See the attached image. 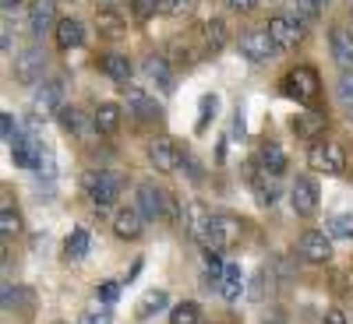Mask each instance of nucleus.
Listing matches in <instances>:
<instances>
[{
	"label": "nucleus",
	"mask_w": 353,
	"mask_h": 324,
	"mask_svg": "<svg viewBox=\"0 0 353 324\" xmlns=\"http://www.w3.org/2000/svg\"><path fill=\"white\" fill-rule=\"evenodd\" d=\"M321 4H325V0H297V14L304 21H314L321 14Z\"/></svg>",
	"instance_id": "39"
},
{
	"label": "nucleus",
	"mask_w": 353,
	"mask_h": 324,
	"mask_svg": "<svg viewBox=\"0 0 353 324\" xmlns=\"http://www.w3.org/2000/svg\"><path fill=\"white\" fill-rule=\"evenodd\" d=\"M53 36H57V46H61V50H78L85 43V25L78 18H61Z\"/></svg>",
	"instance_id": "22"
},
{
	"label": "nucleus",
	"mask_w": 353,
	"mask_h": 324,
	"mask_svg": "<svg viewBox=\"0 0 353 324\" xmlns=\"http://www.w3.org/2000/svg\"><path fill=\"white\" fill-rule=\"evenodd\" d=\"M166 303H170V296L163 289H149L141 296V303H138V321H149L152 314H159V310H166Z\"/></svg>",
	"instance_id": "29"
},
{
	"label": "nucleus",
	"mask_w": 353,
	"mask_h": 324,
	"mask_svg": "<svg viewBox=\"0 0 353 324\" xmlns=\"http://www.w3.org/2000/svg\"><path fill=\"white\" fill-rule=\"evenodd\" d=\"M297 254L307 264H329L332 261V237L321 233V229H307V233H301V240H297Z\"/></svg>",
	"instance_id": "4"
},
{
	"label": "nucleus",
	"mask_w": 353,
	"mask_h": 324,
	"mask_svg": "<svg viewBox=\"0 0 353 324\" xmlns=\"http://www.w3.org/2000/svg\"><path fill=\"white\" fill-rule=\"evenodd\" d=\"M350 166H353V155H350Z\"/></svg>",
	"instance_id": "50"
},
{
	"label": "nucleus",
	"mask_w": 353,
	"mask_h": 324,
	"mask_svg": "<svg viewBox=\"0 0 353 324\" xmlns=\"http://www.w3.org/2000/svg\"><path fill=\"white\" fill-rule=\"evenodd\" d=\"M265 272H269V282H279V285H290V279H293V268L286 257H272Z\"/></svg>",
	"instance_id": "35"
},
{
	"label": "nucleus",
	"mask_w": 353,
	"mask_h": 324,
	"mask_svg": "<svg viewBox=\"0 0 353 324\" xmlns=\"http://www.w3.org/2000/svg\"><path fill=\"white\" fill-rule=\"evenodd\" d=\"M145 74L156 81V88H163V92H173V71H170L166 56H149V61H145Z\"/></svg>",
	"instance_id": "26"
},
{
	"label": "nucleus",
	"mask_w": 353,
	"mask_h": 324,
	"mask_svg": "<svg viewBox=\"0 0 353 324\" xmlns=\"http://www.w3.org/2000/svg\"><path fill=\"white\" fill-rule=\"evenodd\" d=\"M61 99H64V85L61 81H46L43 88H39V92H36V99H32V109L39 113V120H46V116L50 113H61L64 106H61Z\"/></svg>",
	"instance_id": "15"
},
{
	"label": "nucleus",
	"mask_w": 353,
	"mask_h": 324,
	"mask_svg": "<svg viewBox=\"0 0 353 324\" xmlns=\"http://www.w3.org/2000/svg\"><path fill=\"white\" fill-rule=\"evenodd\" d=\"M113 233L121 240H138L141 237V233H145V215L138 212V204H134V208H121L113 215Z\"/></svg>",
	"instance_id": "17"
},
{
	"label": "nucleus",
	"mask_w": 353,
	"mask_h": 324,
	"mask_svg": "<svg viewBox=\"0 0 353 324\" xmlns=\"http://www.w3.org/2000/svg\"><path fill=\"white\" fill-rule=\"evenodd\" d=\"M248 184L258 197L261 208H272V204L279 201V176L269 173V169H248Z\"/></svg>",
	"instance_id": "12"
},
{
	"label": "nucleus",
	"mask_w": 353,
	"mask_h": 324,
	"mask_svg": "<svg viewBox=\"0 0 353 324\" xmlns=\"http://www.w3.org/2000/svg\"><path fill=\"white\" fill-rule=\"evenodd\" d=\"M121 116H124V109L117 106V102H99L96 113H92V127H96V134H103V138L117 134V131H121Z\"/></svg>",
	"instance_id": "19"
},
{
	"label": "nucleus",
	"mask_w": 353,
	"mask_h": 324,
	"mask_svg": "<svg viewBox=\"0 0 353 324\" xmlns=\"http://www.w3.org/2000/svg\"><path fill=\"white\" fill-rule=\"evenodd\" d=\"M78 324H113V314L110 310H92V314H85Z\"/></svg>",
	"instance_id": "43"
},
{
	"label": "nucleus",
	"mask_w": 353,
	"mask_h": 324,
	"mask_svg": "<svg viewBox=\"0 0 353 324\" xmlns=\"http://www.w3.org/2000/svg\"><path fill=\"white\" fill-rule=\"evenodd\" d=\"M325 233H329L332 240H353V215H350V212L332 215V219L325 222Z\"/></svg>",
	"instance_id": "32"
},
{
	"label": "nucleus",
	"mask_w": 353,
	"mask_h": 324,
	"mask_svg": "<svg viewBox=\"0 0 353 324\" xmlns=\"http://www.w3.org/2000/svg\"><path fill=\"white\" fill-rule=\"evenodd\" d=\"M138 212L145 215V222H159V219H166V208H170V194L163 191V187H156L152 180H145V184H138Z\"/></svg>",
	"instance_id": "5"
},
{
	"label": "nucleus",
	"mask_w": 353,
	"mask_h": 324,
	"mask_svg": "<svg viewBox=\"0 0 353 324\" xmlns=\"http://www.w3.org/2000/svg\"><path fill=\"white\" fill-rule=\"evenodd\" d=\"M170 324H201V307L194 300H184L170 310Z\"/></svg>",
	"instance_id": "31"
},
{
	"label": "nucleus",
	"mask_w": 353,
	"mask_h": 324,
	"mask_svg": "<svg viewBox=\"0 0 353 324\" xmlns=\"http://www.w3.org/2000/svg\"><path fill=\"white\" fill-rule=\"evenodd\" d=\"M307 166L314 173H325V176H343L346 173V152L343 144L336 141H311V152H307Z\"/></svg>",
	"instance_id": "2"
},
{
	"label": "nucleus",
	"mask_w": 353,
	"mask_h": 324,
	"mask_svg": "<svg viewBox=\"0 0 353 324\" xmlns=\"http://www.w3.org/2000/svg\"><path fill=\"white\" fill-rule=\"evenodd\" d=\"M85 197L92 201V208L106 212L121 201V176L110 173V169H92L85 173Z\"/></svg>",
	"instance_id": "1"
},
{
	"label": "nucleus",
	"mask_w": 353,
	"mask_h": 324,
	"mask_svg": "<svg viewBox=\"0 0 353 324\" xmlns=\"http://www.w3.org/2000/svg\"><path fill=\"white\" fill-rule=\"evenodd\" d=\"M321 324H346V314L343 310H329L325 317H321Z\"/></svg>",
	"instance_id": "47"
},
{
	"label": "nucleus",
	"mask_w": 353,
	"mask_h": 324,
	"mask_svg": "<svg viewBox=\"0 0 353 324\" xmlns=\"http://www.w3.org/2000/svg\"><path fill=\"white\" fill-rule=\"evenodd\" d=\"M241 53L248 56L251 64H265V61H272V56L279 53V46L272 43L269 28H251V32L241 36Z\"/></svg>",
	"instance_id": "8"
},
{
	"label": "nucleus",
	"mask_w": 353,
	"mask_h": 324,
	"mask_svg": "<svg viewBox=\"0 0 353 324\" xmlns=\"http://www.w3.org/2000/svg\"><path fill=\"white\" fill-rule=\"evenodd\" d=\"M18 303V285H11V282H4V310H11Z\"/></svg>",
	"instance_id": "46"
},
{
	"label": "nucleus",
	"mask_w": 353,
	"mask_h": 324,
	"mask_svg": "<svg viewBox=\"0 0 353 324\" xmlns=\"http://www.w3.org/2000/svg\"><path fill=\"white\" fill-rule=\"evenodd\" d=\"M336 96H339V102L353 113V67L343 71V78H339V85H336Z\"/></svg>",
	"instance_id": "36"
},
{
	"label": "nucleus",
	"mask_w": 353,
	"mask_h": 324,
	"mask_svg": "<svg viewBox=\"0 0 353 324\" xmlns=\"http://www.w3.org/2000/svg\"><path fill=\"white\" fill-rule=\"evenodd\" d=\"M21 4V0H0V8H4V11H14Z\"/></svg>",
	"instance_id": "49"
},
{
	"label": "nucleus",
	"mask_w": 353,
	"mask_h": 324,
	"mask_svg": "<svg viewBox=\"0 0 353 324\" xmlns=\"http://www.w3.org/2000/svg\"><path fill=\"white\" fill-rule=\"evenodd\" d=\"M201 39H205V50H209V53H219V50L230 43L226 21H223V18H209V21L201 25Z\"/></svg>",
	"instance_id": "23"
},
{
	"label": "nucleus",
	"mask_w": 353,
	"mask_h": 324,
	"mask_svg": "<svg viewBox=\"0 0 353 324\" xmlns=\"http://www.w3.org/2000/svg\"><path fill=\"white\" fill-rule=\"evenodd\" d=\"M43 71H46V53L39 50V46H28V50H21L18 53V61H14V74H18V81H39L43 78Z\"/></svg>",
	"instance_id": "14"
},
{
	"label": "nucleus",
	"mask_w": 353,
	"mask_h": 324,
	"mask_svg": "<svg viewBox=\"0 0 353 324\" xmlns=\"http://www.w3.org/2000/svg\"><path fill=\"white\" fill-rule=\"evenodd\" d=\"M269 36L279 50H293L304 39V18L301 14H276L269 18Z\"/></svg>",
	"instance_id": "6"
},
{
	"label": "nucleus",
	"mask_w": 353,
	"mask_h": 324,
	"mask_svg": "<svg viewBox=\"0 0 353 324\" xmlns=\"http://www.w3.org/2000/svg\"><path fill=\"white\" fill-rule=\"evenodd\" d=\"M149 162L159 169V173H176L184 162V152L176 149L173 138H152L149 141Z\"/></svg>",
	"instance_id": "11"
},
{
	"label": "nucleus",
	"mask_w": 353,
	"mask_h": 324,
	"mask_svg": "<svg viewBox=\"0 0 353 324\" xmlns=\"http://www.w3.org/2000/svg\"><path fill=\"white\" fill-rule=\"evenodd\" d=\"M258 162H261V169H269V173L283 176V173H286V152H283V144L265 141L261 149H258Z\"/></svg>",
	"instance_id": "25"
},
{
	"label": "nucleus",
	"mask_w": 353,
	"mask_h": 324,
	"mask_svg": "<svg viewBox=\"0 0 353 324\" xmlns=\"http://www.w3.org/2000/svg\"><path fill=\"white\" fill-rule=\"evenodd\" d=\"M0 134H4V141H8V144L21 134V131H18V120H14L11 113H0Z\"/></svg>",
	"instance_id": "41"
},
{
	"label": "nucleus",
	"mask_w": 353,
	"mask_h": 324,
	"mask_svg": "<svg viewBox=\"0 0 353 324\" xmlns=\"http://www.w3.org/2000/svg\"><path fill=\"white\" fill-rule=\"evenodd\" d=\"M43 144L36 141V138H28V134H18L14 141H11V159H14V166H21V169H43Z\"/></svg>",
	"instance_id": "13"
},
{
	"label": "nucleus",
	"mask_w": 353,
	"mask_h": 324,
	"mask_svg": "<svg viewBox=\"0 0 353 324\" xmlns=\"http://www.w3.org/2000/svg\"><path fill=\"white\" fill-rule=\"evenodd\" d=\"M209 222H212V212L205 208L201 201H188L184 204V219H181V226H184V233L191 240H201V233L209 229Z\"/></svg>",
	"instance_id": "16"
},
{
	"label": "nucleus",
	"mask_w": 353,
	"mask_h": 324,
	"mask_svg": "<svg viewBox=\"0 0 353 324\" xmlns=\"http://www.w3.org/2000/svg\"><path fill=\"white\" fill-rule=\"evenodd\" d=\"M293 134L304 138V141H321L325 138V127H329V116H321V113H301V116H293Z\"/></svg>",
	"instance_id": "18"
},
{
	"label": "nucleus",
	"mask_w": 353,
	"mask_h": 324,
	"mask_svg": "<svg viewBox=\"0 0 353 324\" xmlns=\"http://www.w3.org/2000/svg\"><path fill=\"white\" fill-rule=\"evenodd\" d=\"M124 99H128V113L134 116L138 124H152V120H163V106L145 92V88H124Z\"/></svg>",
	"instance_id": "10"
},
{
	"label": "nucleus",
	"mask_w": 353,
	"mask_h": 324,
	"mask_svg": "<svg viewBox=\"0 0 353 324\" xmlns=\"http://www.w3.org/2000/svg\"><path fill=\"white\" fill-rule=\"evenodd\" d=\"M216 106H219V99H216V96H205V99H201V120H198V131L209 127V120L216 116Z\"/></svg>",
	"instance_id": "40"
},
{
	"label": "nucleus",
	"mask_w": 353,
	"mask_h": 324,
	"mask_svg": "<svg viewBox=\"0 0 353 324\" xmlns=\"http://www.w3.org/2000/svg\"><path fill=\"white\" fill-rule=\"evenodd\" d=\"M50 25H57V0H32V8H28V28L36 36H43V32H50Z\"/></svg>",
	"instance_id": "20"
},
{
	"label": "nucleus",
	"mask_w": 353,
	"mask_h": 324,
	"mask_svg": "<svg viewBox=\"0 0 353 324\" xmlns=\"http://www.w3.org/2000/svg\"><path fill=\"white\" fill-rule=\"evenodd\" d=\"M99 67H103L117 85H128V81H131V74H134V64L128 61L124 53H106L103 61H99Z\"/></svg>",
	"instance_id": "24"
},
{
	"label": "nucleus",
	"mask_w": 353,
	"mask_h": 324,
	"mask_svg": "<svg viewBox=\"0 0 353 324\" xmlns=\"http://www.w3.org/2000/svg\"><path fill=\"white\" fill-rule=\"evenodd\" d=\"M156 8H159V0H134V14L138 18H149Z\"/></svg>",
	"instance_id": "45"
},
{
	"label": "nucleus",
	"mask_w": 353,
	"mask_h": 324,
	"mask_svg": "<svg viewBox=\"0 0 353 324\" xmlns=\"http://www.w3.org/2000/svg\"><path fill=\"white\" fill-rule=\"evenodd\" d=\"M194 8H198V0H159V11L166 18H188L194 14Z\"/></svg>",
	"instance_id": "34"
},
{
	"label": "nucleus",
	"mask_w": 353,
	"mask_h": 324,
	"mask_svg": "<svg viewBox=\"0 0 353 324\" xmlns=\"http://www.w3.org/2000/svg\"><path fill=\"white\" fill-rule=\"evenodd\" d=\"M237 237H241V222H237V219H233V215H212L209 229L201 233L198 244H201L205 250H219V254H223Z\"/></svg>",
	"instance_id": "3"
},
{
	"label": "nucleus",
	"mask_w": 353,
	"mask_h": 324,
	"mask_svg": "<svg viewBox=\"0 0 353 324\" xmlns=\"http://www.w3.org/2000/svg\"><path fill=\"white\" fill-rule=\"evenodd\" d=\"M96 25H99V32H103V36H113V39L128 32V21L117 14L113 8H99V11H96Z\"/></svg>",
	"instance_id": "28"
},
{
	"label": "nucleus",
	"mask_w": 353,
	"mask_h": 324,
	"mask_svg": "<svg viewBox=\"0 0 353 324\" xmlns=\"http://www.w3.org/2000/svg\"><path fill=\"white\" fill-rule=\"evenodd\" d=\"M0 46H4V53H11V25H4V36H0Z\"/></svg>",
	"instance_id": "48"
},
{
	"label": "nucleus",
	"mask_w": 353,
	"mask_h": 324,
	"mask_svg": "<svg viewBox=\"0 0 353 324\" xmlns=\"http://www.w3.org/2000/svg\"><path fill=\"white\" fill-rule=\"evenodd\" d=\"M96 296H99L103 303H117V296H121V282H113V279L99 282V285H96Z\"/></svg>",
	"instance_id": "37"
},
{
	"label": "nucleus",
	"mask_w": 353,
	"mask_h": 324,
	"mask_svg": "<svg viewBox=\"0 0 353 324\" xmlns=\"http://www.w3.org/2000/svg\"><path fill=\"white\" fill-rule=\"evenodd\" d=\"M241 292H244V279H241V268L237 264H226V272H223V282H219V296L226 303H237L241 300Z\"/></svg>",
	"instance_id": "27"
},
{
	"label": "nucleus",
	"mask_w": 353,
	"mask_h": 324,
	"mask_svg": "<svg viewBox=\"0 0 353 324\" xmlns=\"http://www.w3.org/2000/svg\"><path fill=\"white\" fill-rule=\"evenodd\" d=\"M283 96H290V99H297V102H311L314 96H318V74L311 71V67H293L286 78H283Z\"/></svg>",
	"instance_id": "7"
},
{
	"label": "nucleus",
	"mask_w": 353,
	"mask_h": 324,
	"mask_svg": "<svg viewBox=\"0 0 353 324\" xmlns=\"http://www.w3.org/2000/svg\"><path fill=\"white\" fill-rule=\"evenodd\" d=\"M318 201H321L318 184L311 180V176H297V184L290 187V208H293V215L311 219L318 212Z\"/></svg>",
	"instance_id": "9"
},
{
	"label": "nucleus",
	"mask_w": 353,
	"mask_h": 324,
	"mask_svg": "<svg viewBox=\"0 0 353 324\" xmlns=\"http://www.w3.org/2000/svg\"><path fill=\"white\" fill-rule=\"evenodd\" d=\"M181 169H184V173L191 176V180H194V184L201 180V166H198V162H194V159H191L188 152H184V162H181Z\"/></svg>",
	"instance_id": "44"
},
{
	"label": "nucleus",
	"mask_w": 353,
	"mask_h": 324,
	"mask_svg": "<svg viewBox=\"0 0 353 324\" xmlns=\"http://www.w3.org/2000/svg\"><path fill=\"white\" fill-rule=\"evenodd\" d=\"M223 4H226L230 11H237V14H251V11L258 8V0H223Z\"/></svg>",
	"instance_id": "42"
},
{
	"label": "nucleus",
	"mask_w": 353,
	"mask_h": 324,
	"mask_svg": "<svg viewBox=\"0 0 353 324\" xmlns=\"http://www.w3.org/2000/svg\"><path fill=\"white\" fill-rule=\"evenodd\" d=\"M61 127L68 131V134H74V138H81L85 134V116H81V109H74V106H64L61 113Z\"/></svg>",
	"instance_id": "33"
},
{
	"label": "nucleus",
	"mask_w": 353,
	"mask_h": 324,
	"mask_svg": "<svg viewBox=\"0 0 353 324\" xmlns=\"http://www.w3.org/2000/svg\"><path fill=\"white\" fill-rule=\"evenodd\" d=\"M329 50H332L336 67H343V71L353 67V36L350 32H343V28H329Z\"/></svg>",
	"instance_id": "21"
},
{
	"label": "nucleus",
	"mask_w": 353,
	"mask_h": 324,
	"mask_svg": "<svg viewBox=\"0 0 353 324\" xmlns=\"http://www.w3.org/2000/svg\"><path fill=\"white\" fill-rule=\"evenodd\" d=\"M18 226H21V222H18V215H14V212L8 208V204H4V212H0V233H4V240H8V237H14Z\"/></svg>",
	"instance_id": "38"
},
{
	"label": "nucleus",
	"mask_w": 353,
	"mask_h": 324,
	"mask_svg": "<svg viewBox=\"0 0 353 324\" xmlns=\"http://www.w3.org/2000/svg\"><path fill=\"white\" fill-rule=\"evenodd\" d=\"M88 247H92V240H88V229H71V237L64 240V254L71 257V261H81V257H88Z\"/></svg>",
	"instance_id": "30"
}]
</instances>
